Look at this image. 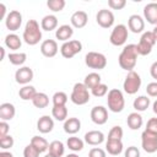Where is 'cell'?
Listing matches in <instances>:
<instances>
[{
	"label": "cell",
	"mask_w": 157,
	"mask_h": 157,
	"mask_svg": "<svg viewBox=\"0 0 157 157\" xmlns=\"http://www.w3.org/2000/svg\"><path fill=\"white\" fill-rule=\"evenodd\" d=\"M137 56H139V53H137L136 44H128V45H125L123 48L121 53L119 54V58H118L119 66L123 70H126L128 72L132 71V69L135 67V65L137 63Z\"/></svg>",
	"instance_id": "cell-1"
},
{
	"label": "cell",
	"mask_w": 157,
	"mask_h": 157,
	"mask_svg": "<svg viewBox=\"0 0 157 157\" xmlns=\"http://www.w3.org/2000/svg\"><path fill=\"white\" fill-rule=\"evenodd\" d=\"M22 39L28 45H36L40 42V39H42V27L39 26V23L36 20H28L27 21V23L25 26V29H23Z\"/></svg>",
	"instance_id": "cell-2"
},
{
	"label": "cell",
	"mask_w": 157,
	"mask_h": 157,
	"mask_svg": "<svg viewBox=\"0 0 157 157\" xmlns=\"http://www.w3.org/2000/svg\"><path fill=\"white\" fill-rule=\"evenodd\" d=\"M107 104H108V109L113 113L123 112L125 107V99L123 92L118 88H112L107 96Z\"/></svg>",
	"instance_id": "cell-3"
},
{
	"label": "cell",
	"mask_w": 157,
	"mask_h": 157,
	"mask_svg": "<svg viewBox=\"0 0 157 157\" xmlns=\"http://www.w3.org/2000/svg\"><path fill=\"white\" fill-rule=\"evenodd\" d=\"M91 98V94L88 92V88L85 86L83 82H76L72 87V92L70 96V99L76 105H83L88 103Z\"/></svg>",
	"instance_id": "cell-4"
},
{
	"label": "cell",
	"mask_w": 157,
	"mask_h": 157,
	"mask_svg": "<svg viewBox=\"0 0 157 157\" xmlns=\"http://www.w3.org/2000/svg\"><path fill=\"white\" fill-rule=\"evenodd\" d=\"M141 87V77L136 71H129L123 82L124 92L128 94H135Z\"/></svg>",
	"instance_id": "cell-5"
},
{
	"label": "cell",
	"mask_w": 157,
	"mask_h": 157,
	"mask_svg": "<svg viewBox=\"0 0 157 157\" xmlns=\"http://www.w3.org/2000/svg\"><path fill=\"white\" fill-rule=\"evenodd\" d=\"M155 43H156V39H155V37L152 34V31L144 32L141 38H140V40H139V43L136 44L139 55H142V56L148 55L152 52V48H153Z\"/></svg>",
	"instance_id": "cell-6"
},
{
	"label": "cell",
	"mask_w": 157,
	"mask_h": 157,
	"mask_svg": "<svg viewBox=\"0 0 157 157\" xmlns=\"http://www.w3.org/2000/svg\"><path fill=\"white\" fill-rule=\"evenodd\" d=\"M85 64L93 70H102L107 65V58L98 52H88L85 55Z\"/></svg>",
	"instance_id": "cell-7"
},
{
	"label": "cell",
	"mask_w": 157,
	"mask_h": 157,
	"mask_svg": "<svg viewBox=\"0 0 157 157\" xmlns=\"http://www.w3.org/2000/svg\"><path fill=\"white\" fill-rule=\"evenodd\" d=\"M128 36H129V31H128V27L125 25H117L112 33H110V37H109V42L115 45V47H120V45H124L126 39H128Z\"/></svg>",
	"instance_id": "cell-8"
},
{
	"label": "cell",
	"mask_w": 157,
	"mask_h": 157,
	"mask_svg": "<svg viewBox=\"0 0 157 157\" xmlns=\"http://www.w3.org/2000/svg\"><path fill=\"white\" fill-rule=\"evenodd\" d=\"M82 50V43L80 40L76 39H71L69 42L63 43V45L60 47V53L64 58L66 59H71L74 58L76 54H78Z\"/></svg>",
	"instance_id": "cell-9"
},
{
	"label": "cell",
	"mask_w": 157,
	"mask_h": 157,
	"mask_svg": "<svg viewBox=\"0 0 157 157\" xmlns=\"http://www.w3.org/2000/svg\"><path fill=\"white\" fill-rule=\"evenodd\" d=\"M141 146L145 152L155 153L157 151V134L144 130L141 134Z\"/></svg>",
	"instance_id": "cell-10"
},
{
	"label": "cell",
	"mask_w": 157,
	"mask_h": 157,
	"mask_svg": "<svg viewBox=\"0 0 157 157\" xmlns=\"http://www.w3.org/2000/svg\"><path fill=\"white\" fill-rule=\"evenodd\" d=\"M22 25V15L20 11L17 10H12L7 13L6 18H5V26L7 29L10 31H17Z\"/></svg>",
	"instance_id": "cell-11"
},
{
	"label": "cell",
	"mask_w": 157,
	"mask_h": 157,
	"mask_svg": "<svg viewBox=\"0 0 157 157\" xmlns=\"http://www.w3.org/2000/svg\"><path fill=\"white\" fill-rule=\"evenodd\" d=\"M96 21L102 28H110L114 23V15L110 10L102 9L96 15Z\"/></svg>",
	"instance_id": "cell-12"
},
{
	"label": "cell",
	"mask_w": 157,
	"mask_h": 157,
	"mask_svg": "<svg viewBox=\"0 0 157 157\" xmlns=\"http://www.w3.org/2000/svg\"><path fill=\"white\" fill-rule=\"evenodd\" d=\"M15 80L17 83L26 86L33 80V70L29 66H21L15 72Z\"/></svg>",
	"instance_id": "cell-13"
},
{
	"label": "cell",
	"mask_w": 157,
	"mask_h": 157,
	"mask_svg": "<svg viewBox=\"0 0 157 157\" xmlns=\"http://www.w3.org/2000/svg\"><path fill=\"white\" fill-rule=\"evenodd\" d=\"M91 120L97 125H103L108 120V110L103 105H96L91 109Z\"/></svg>",
	"instance_id": "cell-14"
},
{
	"label": "cell",
	"mask_w": 157,
	"mask_h": 157,
	"mask_svg": "<svg viewBox=\"0 0 157 157\" xmlns=\"http://www.w3.org/2000/svg\"><path fill=\"white\" fill-rule=\"evenodd\" d=\"M58 43L54 39H45L40 44V53L45 58H53L58 54Z\"/></svg>",
	"instance_id": "cell-15"
},
{
	"label": "cell",
	"mask_w": 157,
	"mask_h": 157,
	"mask_svg": "<svg viewBox=\"0 0 157 157\" xmlns=\"http://www.w3.org/2000/svg\"><path fill=\"white\" fill-rule=\"evenodd\" d=\"M128 28L132 33H141L145 29V21L140 15H131L128 20Z\"/></svg>",
	"instance_id": "cell-16"
},
{
	"label": "cell",
	"mask_w": 157,
	"mask_h": 157,
	"mask_svg": "<svg viewBox=\"0 0 157 157\" xmlns=\"http://www.w3.org/2000/svg\"><path fill=\"white\" fill-rule=\"evenodd\" d=\"M144 17L148 23L157 26V2H148L147 5H145Z\"/></svg>",
	"instance_id": "cell-17"
},
{
	"label": "cell",
	"mask_w": 157,
	"mask_h": 157,
	"mask_svg": "<svg viewBox=\"0 0 157 157\" xmlns=\"http://www.w3.org/2000/svg\"><path fill=\"white\" fill-rule=\"evenodd\" d=\"M87 21H88V16L85 11L82 10H78V11H75L71 17H70V22H71V26L75 27V28H83L86 25H87Z\"/></svg>",
	"instance_id": "cell-18"
},
{
	"label": "cell",
	"mask_w": 157,
	"mask_h": 157,
	"mask_svg": "<svg viewBox=\"0 0 157 157\" xmlns=\"http://www.w3.org/2000/svg\"><path fill=\"white\" fill-rule=\"evenodd\" d=\"M104 141V134L99 130H91L85 134V142L91 146L101 145Z\"/></svg>",
	"instance_id": "cell-19"
},
{
	"label": "cell",
	"mask_w": 157,
	"mask_h": 157,
	"mask_svg": "<svg viewBox=\"0 0 157 157\" xmlns=\"http://www.w3.org/2000/svg\"><path fill=\"white\" fill-rule=\"evenodd\" d=\"M72 34H74V28L70 25H61L55 31L56 39H59V40H61L64 43L65 42H69V39L72 37Z\"/></svg>",
	"instance_id": "cell-20"
},
{
	"label": "cell",
	"mask_w": 157,
	"mask_h": 157,
	"mask_svg": "<svg viewBox=\"0 0 157 157\" xmlns=\"http://www.w3.org/2000/svg\"><path fill=\"white\" fill-rule=\"evenodd\" d=\"M54 128V120L49 115H43L37 121V130L42 134H48Z\"/></svg>",
	"instance_id": "cell-21"
},
{
	"label": "cell",
	"mask_w": 157,
	"mask_h": 157,
	"mask_svg": "<svg viewBox=\"0 0 157 157\" xmlns=\"http://www.w3.org/2000/svg\"><path fill=\"white\" fill-rule=\"evenodd\" d=\"M15 114H16V109L12 103L6 102L0 105V119L1 120H4V121L11 120V119H13Z\"/></svg>",
	"instance_id": "cell-22"
},
{
	"label": "cell",
	"mask_w": 157,
	"mask_h": 157,
	"mask_svg": "<svg viewBox=\"0 0 157 157\" xmlns=\"http://www.w3.org/2000/svg\"><path fill=\"white\" fill-rule=\"evenodd\" d=\"M81 129V121L78 118H67L64 121V131L69 135H74L78 132Z\"/></svg>",
	"instance_id": "cell-23"
},
{
	"label": "cell",
	"mask_w": 157,
	"mask_h": 157,
	"mask_svg": "<svg viewBox=\"0 0 157 157\" xmlns=\"http://www.w3.org/2000/svg\"><path fill=\"white\" fill-rule=\"evenodd\" d=\"M126 124L131 130H139L144 124V119L139 112H132L128 115Z\"/></svg>",
	"instance_id": "cell-24"
},
{
	"label": "cell",
	"mask_w": 157,
	"mask_h": 157,
	"mask_svg": "<svg viewBox=\"0 0 157 157\" xmlns=\"http://www.w3.org/2000/svg\"><path fill=\"white\" fill-rule=\"evenodd\" d=\"M123 142L121 140H107L105 151L112 156H118L123 152Z\"/></svg>",
	"instance_id": "cell-25"
},
{
	"label": "cell",
	"mask_w": 157,
	"mask_h": 157,
	"mask_svg": "<svg viewBox=\"0 0 157 157\" xmlns=\"http://www.w3.org/2000/svg\"><path fill=\"white\" fill-rule=\"evenodd\" d=\"M4 43H5V45H6L9 49H11V50H17V49H20L21 45H22V40H21V38H20L16 33H9V34L5 37Z\"/></svg>",
	"instance_id": "cell-26"
},
{
	"label": "cell",
	"mask_w": 157,
	"mask_h": 157,
	"mask_svg": "<svg viewBox=\"0 0 157 157\" xmlns=\"http://www.w3.org/2000/svg\"><path fill=\"white\" fill-rule=\"evenodd\" d=\"M40 27L43 31H53L58 27V18L54 15H47L40 21Z\"/></svg>",
	"instance_id": "cell-27"
},
{
	"label": "cell",
	"mask_w": 157,
	"mask_h": 157,
	"mask_svg": "<svg viewBox=\"0 0 157 157\" xmlns=\"http://www.w3.org/2000/svg\"><path fill=\"white\" fill-rule=\"evenodd\" d=\"M150 103H151V101L147 96H139L137 98L134 99L132 107L136 112H145L150 107Z\"/></svg>",
	"instance_id": "cell-28"
},
{
	"label": "cell",
	"mask_w": 157,
	"mask_h": 157,
	"mask_svg": "<svg viewBox=\"0 0 157 157\" xmlns=\"http://www.w3.org/2000/svg\"><path fill=\"white\" fill-rule=\"evenodd\" d=\"M48 150H49V153L52 156H54V157H61L64 155V152H65V146H64V144L61 141L54 140V141H52L49 144V148Z\"/></svg>",
	"instance_id": "cell-29"
},
{
	"label": "cell",
	"mask_w": 157,
	"mask_h": 157,
	"mask_svg": "<svg viewBox=\"0 0 157 157\" xmlns=\"http://www.w3.org/2000/svg\"><path fill=\"white\" fill-rule=\"evenodd\" d=\"M37 93L38 92L36 91V88L31 85H26L22 88H20V91H18V96L23 101H32Z\"/></svg>",
	"instance_id": "cell-30"
},
{
	"label": "cell",
	"mask_w": 157,
	"mask_h": 157,
	"mask_svg": "<svg viewBox=\"0 0 157 157\" xmlns=\"http://www.w3.org/2000/svg\"><path fill=\"white\" fill-rule=\"evenodd\" d=\"M83 83H85V86L87 88L92 90L96 86H98L99 83H102L101 82V75L97 74V72H90L88 75H86L85 80H83Z\"/></svg>",
	"instance_id": "cell-31"
},
{
	"label": "cell",
	"mask_w": 157,
	"mask_h": 157,
	"mask_svg": "<svg viewBox=\"0 0 157 157\" xmlns=\"http://www.w3.org/2000/svg\"><path fill=\"white\" fill-rule=\"evenodd\" d=\"M52 115L58 121H65L67 118V108L65 105H53L52 108Z\"/></svg>",
	"instance_id": "cell-32"
},
{
	"label": "cell",
	"mask_w": 157,
	"mask_h": 157,
	"mask_svg": "<svg viewBox=\"0 0 157 157\" xmlns=\"http://www.w3.org/2000/svg\"><path fill=\"white\" fill-rule=\"evenodd\" d=\"M32 103H33V105L36 108H39V109L45 108L49 104V97L45 93H43V92H38L34 96V98L32 99Z\"/></svg>",
	"instance_id": "cell-33"
},
{
	"label": "cell",
	"mask_w": 157,
	"mask_h": 157,
	"mask_svg": "<svg viewBox=\"0 0 157 157\" xmlns=\"http://www.w3.org/2000/svg\"><path fill=\"white\" fill-rule=\"evenodd\" d=\"M83 145H85V142L80 137H76V136H70L66 141V146L69 147V150H71L74 152L81 151L83 148Z\"/></svg>",
	"instance_id": "cell-34"
},
{
	"label": "cell",
	"mask_w": 157,
	"mask_h": 157,
	"mask_svg": "<svg viewBox=\"0 0 157 157\" xmlns=\"http://www.w3.org/2000/svg\"><path fill=\"white\" fill-rule=\"evenodd\" d=\"M31 144H32L40 153L44 152V151H47V150L49 148L48 141H47L44 137H42V136H33V137L31 139Z\"/></svg>",
	"instance_id": "cell-35"
},
{
	"label": "cell",
	"mask_w": 157,
	"mask_h": 157,
	"mask_svg": "<svg viewBox=\"0 0 157 157\" xmlns=\"http://www.w3.org/2000/svg\"><path fill=\"white\" fill-rule=\"evenodd\" d=\"M27 60L26 53H9V61L15 66H21Z\"/></svg>",
	"instance_id": "cell-36"
},
{
	"label": "cell",
	"mask_w": 157,
	"mask_h": 157,
	"mask_svg": "<svg viewBox=\"0 0 157 157\" xmlns=\"http://www.w3.org/2000/svg\"><path fill=\"white\" fill-rule=\"evenodd\" d=\"M66 2L65 0H48L47 1V6L49 7V10H52L53 12H59L65 7Z\"/></svg>",
	"instance_id": "cell-37"
},
{
	"label": "cell",
	"mask_w": 157,
	"mask_h": 157,
	"mask_svg": "<svg viewBox=\"0 0 157 157\" xmlns=\"http://www.w3.org/2000/svg\"><path fill=\"white\" fill-rule=\"evenodd\" d=\"M53 105H65L66 104V102H67V94L65 93V92H61V91H59V92H55L54 94H53Z\"/></svg>",
	"instance_id": "cell-38"
},
{
	"label": "cell",
	"mask_w": 157,
	"mask_h": 157,
	"mask_svg": "<svg viewBox=\"0 0 157 157\" xmlns=\"http://www.w3.org/2000/svg\"><path fill=\"white\" fill-rule=\"evenodd\" d=\"M123 134H124V131H123L121 126L115 125L110 129V131L108 134V140H121Z\"/></svg>",
	"instance_id": "cell-39"
},
{
	"label": "cell",
	"mask_w": 157,
	"mask_h": 157,
	"mask_svg": "<svg viewBox=\"0 0 157 157\" xmlns=\"http://www.w3.org/2000/svg\"><path fill=\"white\" fill-rule=\"evenodd\" d=\"M108 92H109V91H108V86H107L105 83H99L98 86H96L94 88L91 90V93H92L94 97H97V98L105 96Z\"/></svg>",
	"instance_id": "cell-40"
},
{
	"label": "cell",
	"mask_w": 157,
	"mask_h": 157,
	"mask_svg": "<svg viewBox=\"0 0 157 157\" xmlns=\"http://www.w3.org/2000/svg\"><path fill=\"white\" fill-rule=\"evenodd\" d=\"M13 137L11 135H6L4 137H0V147L2 150H7V148H11L13 146Z\"/></svg>",
	"instance_id": "cell-41"
},
{
	"label": "cell",
	"mask_w": 157,
	"mask_h": 157,
	"mask_svg": "<svg viewBox=\"0 0 157 157\" xmlns=\"http://www.w3.org/2000/svg\"><path fill=\"white\" fill-rule=\"evenodd\" d=\"M39 153L40 152L32 144L27 145L23 150V157H39Z\"/></svg>",
	"instance_id": "cell-42"
},
{
	"label": "cell",
	"mask_w": 157,
	"mask_h": 157,
	"mask_svg": "<svg viewBox=\"0 0 157 157\" xmlns=\"http://www.w3.org/2000/svg\"><path fill=\"white\" fill-rule=\"evenodd\" d=\"M126 5V0H108V6L113 10H121Z\"/></svg>",
	"instance_id": "cell-43"
},
{
	"label": "cell",
	"mask_w": 157,
	"mask_h": 157,
	"mask_svg": "<svg viewBox=\"0 0 157 157\" xmlns=\"http://www.w3.org/2000/svg\"><path fill=\"white\" fill-rule=\"evenodd\" d=\"M146 93L150 97H157V81L155 82H150L146 86Z\"/></svg>",
	"instance_id": "cell-44"
},
{
	"label": "cell",
	"mask_w": 157,
	"mask_h": 157,
	"mask_svg": "<svg viewBox=\"0 0 157 157\" xmlns=\"http://www.w3.org/2000/svg\"><path fill=\"white\" fill-rule=\"evenodd\" d=\"M124 157H140V150L136 146H130L125 150Z\"/></svg>",
	"instance_id": "cell-45"
},
{
	"label": "cell",
	"mask_w": 157,
	"mask_h": 157,
	"mask_svg": "<svg viewBox=\"0 0 157 157\" xmlns=\"http://www.w3.org/2000/svg\"><path fill=\"white\" fill-rule=\"evenodd\" d=\"M88 157H107L105 151L99 147H93L88 152Z\"/></svg>",
	"instance_id": "cell-46"
},
{
	"label": "cell",
	"mask_w": 157,
	"mask_h": 157,
	"mask_svg": "<svg viewBox=\"0 0 157 157\" xmlns=\"http://www.w3.org/2000/svg\"><path fill=\"white\" fill-rule=\"evenodd\" d=\"M145 130H147V131H150V132L157 134V118H151V119H148Z\"/></svg>",
	"instance_id": "cell-47"
},
{
	"label": "cell",
	"mask_w": 157,
	"mask_h": 157,
	"mask_svg": "<svg viewBox=\"0 0 157 157\" xmlns=\"http://www.w3.org/2000/svg\"><path fill=\"white\" fill-rule=\"evenodd\" d=\"M9 130H10V126H9L7 121L1 120L0 121V137H4L6 135H9Z\"/></svg>",
	"instance_id": "cell-48"
},
{
	"label": "cell",
	"mask_w": 157,
	"mask_h": 157,
	"mask_svg": "<svg viewBox=\"0 0 157 157\" xmlns=\"http://www.w3.org/2000/svg\"><path fill=\"white\" fill-rule=\"evenodd\" d=\"M150 74H151L152 78H155V80L157 81V61H155V63L151 65V67H150Z\"/></svg>",
	"instance_id": "cell-49"
},
{
	"label": "cell",
	"mask_w": 157,
	"mask_h": 157,
	"mask_svg": "<svg viewBox=\"0 0 157 157\" xmlns=\"http://www.w3.org/2000/svg\"><path fill=\"white\" fill-rule=\"evenodd\" d=\"M0 18L1 20H5L6 18V16H7V13H6V6L4 5V4H0Z\"/></svg>",
	"instance_id": "cell-50"
},
{
	"label": "cell",
	"mask_w": 157,
	"mask_h": 157,
	"mask_svg": "<svg viewBox=\"0 0 157 157\" xmlns=\"http://www.w3.org/2000/svg\"><path fill=\"white\" fill-rule=\"evenodd\" d=\"M0 157H13V155L9 151H1L0 152Z\"/></svg>",
	"instance_id": "cell-51"
},
{
	"label": "cell",
	"mask_w": 157,
	"mask_h": 157,
	"mask_svg": "<svg viewBox=\"0 0 157 157\" xmlns=\"http://www.w3.org/2000/svg\"><path fill=\"white\" fill-rule=\"evenodd\" d=\"M0 53H1L0 60H4V58H5V48L4 47H0Z\"/></svg>",
	"instance_id": "cell-52"
},
{
	"label": "cell",
	"mask_w": 157,
	"mask_h": 157,
	"mask_svg": "<svg viewBox=\"0 0 157 157\" xmlns=\"http://www.w3.org/2000/svg\"><path fill=\"white\" fill-rule=\"evenodd\" d=\"M152 110H153L155 114H157V101L153 102V104H152Z\"/></svg>",
	"instance_id": "cell-53"
},
{
	"label": "cell",
	"mask_w": 157,
	"mask_h": 157,
	"mask_svg": "<svg viewBox=\"0 0 157 157\" xmlns=\"http://www.w3.org/2000/svg\"><path fill=\"white\" fill-rule=\"evenodd\" d=\"M152 34H153V37H155V39H156V42H157V26H155V28H153V31H152Z\"/></svg>",
	"instance_id": "cell-54"
},
{
	"label": "cell",
	"mask_w": 157,
	"mask_h": 157,
	"mask_svg": "<svg viewBox=\"0 0 157 157\" xmlns=\"http://www.w3.org/2000/svg\"><path fill=\"white\" fill-rule=\"evenodd\" d=\"M66 157H78V155H76V153H70V155H67Z\"/></svg>",
	"instance_id": "cell-55"
},
{
	"label": "cell",
	"mask_w": 157,
	"mask_h": 157,
	"mask_svg": "<svg viewBox=\"0 0 157 157\" xmlns=\"http://www.w3.org/2000/svg\"><path fill=\"white\" fill-rule=\"evenodd\" d=\"M44 157H54V156H52V155H50V153H48V155H45V156H44Z\"/></svg>",
	"instance_id": "cell-56"
}]
</instances>
